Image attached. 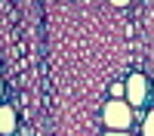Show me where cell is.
Wrapping results in <instances>:
<instances>
[{
  "instance_id": "4",
  "label": "cell",
  "mask_w": 154,
  "mask_h": 136,
  "mask_svg": "<svg viewBox=\"0 0 154 136\" xmlns=\"http://www.w3.org/2000/svg\"><path fill=\"white\" fill-rule=\"evenodd\" d=\"M142 136H154V111L145 115V127H142Z\"/></svg>"
},
{
  "instance_id": "2",
  "label": "cell",
  "mask_w": 154,
  "mask_h": 136,
  "mask_svg": "<svg viewBox=\"0 0 154 136\" xmlns=\"http://www.w3.org/2000/svg\"><path fill=\"white\" fill-rule=\"evenodd\" d=\"M145 96H148V77L145 74H130L126 77V102H130V108L142 105Z\"/></svg>"
},
{
  "instance_id": "1",
  "label": "cell",
  "mask_w": 154,
  "mask_h": 136,
  "mask_svg": "<svg viewBox=\"0 0 154 136\" xmlns=\"http://www.w3.org/2000/svg\"><path fill=\"white\" fill-rule=\"evenodd\" d=\"M102 118H105V127H108V130L123 133L126 127H130V121H133V108H130V102L111 99V102L105 105V111H102Z\"/></svg>"
},
{
  "instance_id": "6",
  "label": "cell",
  "mask_w": 154,
  "mask_h": 136,
  "mask_svg": "<svg viewBox=\"0 0 154 136\" xmlns=\"http://www.w3.org/2000/svg\"><path fill=\"white\" fill-rule=\"evenodd\" d=\"M105 136H126V133H117V130H111V133H105Z\"/></svg>"
},
{
  "instance_id": "5",
  "label": "cell",
  "mask_w": 154,
  "mask_h": 136,
  "mask_svg": "<svg viewBox=\"0 0 154 136\" xmlns=\"http://www.w3.org/2000/svg\"><path fill=\"white\" fill-rule=\"evenodd\" d=\"M111 93H114V96H120V93H126V84H114V87H111Z\"/></svg>"
},
{
  "instance_id": "3",
  "label": "cell",
  "mask_w": 154,
  "mask_h": 136,
  "mask_svg": "<svg viewBox=\"0 0 154 136\" xmlns=\"http://www.w3.org/2000/svg\"><path fill=\"white\" fill-rule=\"evenodd\" d=\"M0 130H3V136H9L12 130H16V111H12V105L0 108Z\"/></svg>"
}]
</instances>
